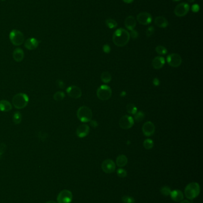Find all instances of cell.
I'll return each mask as SVG.
<instances>
[{"instance_id": "obj_1", "label": "cell", "mask_w": 203, "mask_h": 203, "mask_svg": "<svg viewBox=\"0 0 203 203\" xmlns=\"http://www.w3.org/2000/svg\"><path fill=\"white\" fill-rule=\"evenodd\" d=\"M130 39L129 33L124 29L120 28L116 30L113 35V41L116 46L123 47L129 42Z\"/></svg>"}, {"instance_id": "obj_2", "label": "cell", "mask_w": 203, "mask_h": 203, "mask_svg": "<svg viewBox=\"0 0 203 203\" xmlns=\"http://www.w3.org/2000/svg\"><path fill=\"white\" fill-rule=\"evenodd\" d=\"M29 99L26 94L19 93L14 96L12 99V104L17 110H22L26 107Z\"/></svg>"}, {"instance_id": "obj_3", "label": "cell", "mask_w": 203, "mask_h": 203, "mask_svg": "<svg viewBox=\"0 0 203 203\" xmlns=\"http://www.w3.org/2000/svg\"><path fill=\"white\" fill-rule=\"evenodd\" d=\"M200 193V187L197 182H191L187 185L185 189V195L189 200L197 197Z\"/></svg>"}, {"instance_id": "obj_4", "label": "cell", "mask_w": 203, "mask_h": 203, "mask_svg": "<svg viewBox=\"0 0 203 203\" xmlns=\"http://www.w3.org/2000/svg\"><path fill=\"white\" fill-rule=\"evenodd\" d=\"M77 117L82 122H89L92 120L93 112L89 108L82 106L77 110Z\"/></svg>"}, {"instance_id": "obj_5", "label": "cell", "mask_w": 203, "mask_h": 203, "mask_svg": "<svg viewBox=\"0 0 203 203\" xmlns=\"http://www.w3.org/2000/svg\"><path fill=\"white\" fill-rule=\"evenodd\" d=\"M9 38L11 44L14 46H20L25 42V36L22 32L19 30H12L10 35Z\"/></svg>"}, {"instance_id": "obj_6", "label": "cell", "mask_w": 203, "mask_h": 203, "mask_svg": "<svg viewBox=\"0 0 203 203\" xmlns=\"http://www.w3.org/2000/svg\"><path fill=\"white\" fill-rule=\"evenodd\" d=\"M112 95V90L111 88L107 85H102L99 87L97 91V96L98 98L101 100H107L110 99Z\"/></svg>"}, {"instance_id": "obj_7", "label": "cell", "mask_w": 203, "mask_h": 203, "mask_svg": "<svg viewBox=\"0 0 203 203\" xmlns=\"http://www.w3.org/2000/svg\"><path fill=\"white\" fill-rule=\"evenodd\" d=\"M73 199L71 191L67 190L61 191L58 195L57 200L58 203H70Z\"/></svg>"}, {"instance_id": "obj_8", "label": "cell", "mask_w": 203, "mask_h": 203, "mask_svg": "<svg viewBox=\"0 0 203 203\" xmlns=\"http://www.w3.org/2000/svg\"><path fill=\"white\" fill-rule=\"evenodd\" d=\"M119 124L122 129L128 130L132 128L134 125V120L131 116L127 115L123 116L119 120Z\"/></svg>"}, {"instance_id": "obj_9", "label": "cell", "mask_w": 203, "mask_h": 203, "mask_svg": "<svg viewBox=\"0 0 203 203\" xmlns=\"http://www.w3.org/2000/svg\"><path fill=\"white\" fill-rule=\"evenodd\" d=\"M182 61L181 56L175 53L171 54L167 57V62L169 65L174 68H177L181 66Z\"/></svg>"}, {"instance_id": "obj_10", "label": "cell", "mask_w": 203, "mask_h": 203, "mask_svg": "<svg viewBox=\"0 0 203 203\" xmlns=\"http://www.w3.org/2000/svg\"><path fill=\"white\" fill-rule=\"evenodd\" d=\"M189 11V6L188 3H182L176 6L174 13L178 17H183L186 16Z\"/></svg>"}, {"instance_id": "obj_11", "label": "cell", "mask_w": 203, "mask_h": 203, "mask_svg": "<svg viewBox=\"0 0 203 203\" xmlns=\"http://www.w3.org/2000/svg\"><path fill=\"white\" fill-rule=\"evenodd\" d=\"M66 92L71 98L78 99L82 96V90L76 86H70L67 88Z\"/></svg>"}, {"instance_id": "obj_12", "label": "cell", "mask_w": 203, "mask_h": 203, "mask_svg": "<svg viewBox=\"0 0 203 203\" xmlns=\"http://www.w3.org/2000/svg\"><path fill=\"white\" fill-rule=\"evenodd\" d=\"M101 168L105 173L111 174L116 170L115 163L112 160H105L101 164Z\"/></svg>"}, {"instance_id": "obj_13", "label": "cell", "mask_w": 203, "mask_h": 203, "mask_svg": "<svg viewBox=\"0 0 203 203\" xmlns=\"http://www.w3.org/2000/svg\"><path fill=\"white\" fill-rule=\"evenodd\" d=\"M137 19L139 23L143 25H148L152 22V16L148 13L142 12L138 14Z\"/></svg>"}, {"instance_id": "obj_14", "label": "cell", "mask_w": 203, "mask_h": 203, "mask_svg": "<svg viewBox=\"0 0 203 203\" xmlns=\"http://www.w3.org/2000/svg\"><path fill=\"white\" fill-rule=\"evenodd\" d=\"M155 128L154 124L151 121H147L144 123L142 128L143 134L147 137L152 136L155 132Z\"/></svg>"}, {"instance_id": "obj_15", "label": "cell", "mask_w": 203, "mask_h": 203, "mask_svg": "<svg viewBox=\"0 0 203 203\" xmlns=\"http://www.w3.org/2000/svg\"><path fill=\"white\" fill-rule=\"evenodd\" d=\"M39 45V41L37 39L31 38L25 41V47L28 50L32 51L38 48Z\"/></svg>"}, {"instance_id": "obj_16", "label": "cell", "mask_w": 203, "mask_h": 203, "mask_svg": "<svg viewBox=\"0 0 203 203\" xmlns=\"http://www.w3.org/2000/svg\"><path fill=\"white\" fill-rule=\"evenodd\" d=\"M89 132V126L87 124H82L77 127L76 135L79 138L85 137Z\"/></svg>"}, {"instance_id": "obj_17", "label": "cell", "mask_w": 203, "mask_h": 203, "mask_svg": "<svg viewBox=\"0 0 203 203\" xmlns=\"http://www.w3.org/2000/svg\"><path fill=\"white\" fill-rule=\"evenodd\" d=\"M165 64V60L163 56H156L152 61V66L155 69L159 70Z\"/></svg>"}, {"instance_id": "obj_18", "label": "cell", "mask_w": 203, "mask_h": 203, "mask_svg": "<svg viewBox=\"0 0 203 203\" xmlns=\"http://www.w3.org/2000/svg\"><path fill=\"white\" fill-rule=\"evenodd\" d=\"M125 27L128 30H129L131 31L132 30H134V29L137 25L136 19H135L134 17L132 16H129L127 17L125 19Z\"/></svg>"}, {"instance_id": "obj_19", "label": "cell", "mask_w": 203, "mask_h": 203, "mask_svg": "<svg viewBox=\"0 0 203 203\" xmlns=\"http://www.w3.org/2000/svg\"><path fill=\"white\" fill-rule=\"evenodd\" d=\"M13 57L14 60L16 61L17 62H21L24 59L25 53L21 48H17L16 49L14 50V51L13 52Z\"/></svg>"}, {"instance_id": "obj_20", "label": "cell", "mask_w": 203, "mask_h": 203, "mask_svg": "<svg viewBox=\"0 0 203 203\" xmlns=\"http://www.w3.org/2000/svg\"><path fill=\"white\" fill-rule=\"evenodd\" d=\"M170 197L175 202H180L183 199V194L179 190H175L171 191Z\"/></svg>"}, {"instance_id": "obj_21", "label": "cell", "mask_w": 203, "mask_h": 203, "mask_svg": "<svg viewBox=\"0 0 203 203\" xmlns=\"http://www.w3.org/2000/svg\"><path fill=\"white\" fill-rule=\"evenodd\" d=\"M155 24L160 28H166L169 24L167 19L163 16L157 17L155 19Z\"/></svg>"}, {"instance_id": "obj_22", "label": "cell", "mask_w": 203, "mask_h": 203, "mask_svg": "<svg viewBox=\"0 0 203 203\" xmlns=\"http://www.w3.org/2000/svg\"><path fill=\"white\" fill-rule=\"evenodd\" d=\"M12 110V104L11 103L6 100H0V110L1 112H7Z\"/></svg>"}, {"instance_id": "obj_23", "label": "cell", "mask_w": 203, "mask_h": 203, "mask_svg": "<svg viewBox=\"0 0 203 203\" xmlns=\"http://www.w3.org/2000/svg\"><path fill=\"white\" fill-rule=\"evenodd\" d=\"M127 158L125 155L121 154L117 158L116 163L119 167H124L127 165Z\"/></svg>"}, {"instance_id": "obj_24", "label": "cell", "mask_w": 203, "mask_h": 203, "mask_svg": "<svg viewBox=\"0 0 203 203\" xmlns=\"http://www.w3.org/2000/svg\"><path fill=\"white\" fill-rule=\"evenodd\" d=\"M22 121V114L19 112V111H17V112H15L13 114V123L16 125H19L21 123V122Z\"/></svg>"}, {"instance_id": "obj_25", "label": "cell", "mask_w": 203, "mask_h": 203, "mask_svg": "<svg viewBox=\"0 0 203 203\" xmlns=\"http://www.w3.org/2000/svg\"><path fill=\"white\" fill-rule=\"evenodd\" d=\"M101 79L102 82L104 83H110L111 80V76L110 72H103L101 74Z\"/></svg>"}, {"instance_id": "obj_26", "label": "cell", "mask_w": 203, "mask_h": 203, "mask_svg": "<svg viewBox=\"0 0 203 203\" xmlns=\"http://www.w3.org/2000/svg\"><path fill=\"white\" fill-rule=\"evenodd\" d=\"M126 110L127 112L132 115H135L138 112L137 108L135 106V105L133 104H128L126 106Z\"/></svg>"}, {"instance_id": "obj_27", "label": "cell", "mask_w": 203, "mask_h": 203, "mask_svg": "<svg viewBox=\"0 0 203 203\" xmlns=\"http://www.w3.org/2000/svg\"><path fill=\"white\" fill-rule=\"evenodd\" d=\"M65 98V94L61 91H58L55 92L53 95V99L56 102H60Z\"/></svg>"}, {"instance_id": "obj_28", "label": "cell", "mask_w": 203, "mask_h": 203, "mask_svg": "<svg viewBox=\"0 0 203 203\" xmlns=\"http://www.w3.org/2000/svg\"><path fill=\"white\" fill-rule=\"evenodd\" d=\"M143 146L144 148L147 150H150L154 146V142L151 139H146L144 140L143 143Z\"/></svg>"}, {"instance_id": "obj_29", "label": "cell", "mask_w": 203, "mask_h": 203, "mask_svg": "<svg viewBox=\"0 0 203 203\" xmlns=\"http://www.w3.org/2000/svg\"><path fill=\"white\" fill-rule=\"evenodd\" d=\"M106 26L110 29H115L117 26V23L115 20L111 19H108L105 20Z\"/></svg>"}, {"instance_id": "obj_30", "label": "cell", "mask_w": 203, "mask_h": 203, "mask_svg": "<svg viewBox=\"0 0 203 203\" xmlns=\"http://www.w3.org/2000/svg\"><path fill=\"white\" fill-rule=\"evenodd\" d=\"M155 51L159 55H163L167 54V50L165 48V46H161V45H159L155 48Z\"/></svg>"}, {"instance_id": "obj_31", "label": "cell", "mask_w": 203, "mask_h": 203, "mask_svg": "<svg viewBox=\"0 0 203 203\" xmlns=\"http://www.w3.org/2000/svg\"><path fill=\"white\" fill-rule=\"evenodd\" d=\"M134 115H135V120L137 122H141L145 118V114L142 111H138Z\"/></svg>"}, {"instance_id": "obj_32", "label": "cell", "mask_w": 203, "mask_h": 203, "mask_svg": "<svg viewBox=\"0 0 203 203\" xmlns=\"http://www.w3.org/2000/svg\"><path fill=\"white\" fill-rule=\"evenodd\" d=\"M160 192L164 196H168V195H170V192H171V189H170V187L165 186V187H162L160 189Z\"/></svg>"}, {"instance_id": "obj_33", "label": "cell", "mask_w": 203, "mask_h": 203, "mask_svg": "<svg viewBox=\"0 0 203 203\" xmlns=\"http://www.w3.org/2000/svg\"><path fill=\"white\" fill-rule=\"evenodd\" d=\"M121 200L124 203H135V202L134 198L127 195H124L122 197Z\"/></svg>"}, {"instance_id": "obj_34", "label": "cell", "mask_w": 203, "mask_h": 203, "mask_svg": "<svg viewBox=\"0 0 203 203\" xmlns=\"http://www.w3.org/2000/svg\"><path fill=\"white\" fill-rule=\"evenodd\" d=\"M39 139H40V140L42 141V142H45L47 140V137H48V134H46L45 132H43L40 131L38 133V135Z\"/></svg>"}, {"instance_id": "obj_35", "label": "cell", "mask_w": 203, "mask_h": 203, "mask_svg": "<svg viewBox=\"0 0 203 203\" xmlns=\"http://www.w3.org/2000/svg\"><path fill=\"white\" fill-rule=\"evenodd\" d=\"M117 174L121 178H125L127 176V172L124 169L120 168L117 170Z\"/></svg>"}, {"instance_id": "obj_36", "label": "cell", "mask_w": 203, "mask_h": 203, "mask_svg": "<svg viewBox=\"0 0 203 203\" xmlns=\"http://www.w3.org/2000/svg\"><path fill=\"white\" fill-rule=\"evenodd\" d=\"M154 33V28L153 26H150L146 30V35L147 36L149 37L152 36Z\"/></svg>"}, {"instance_id": "obj_37", "label": "cell", "mask_w": 203, "mask_h": 203, "mask_svg": "<svg viewBox=\"0 0 203 203\" xmlns=\"http://www.w3.org/2000/svg\"><path fill=\"white\" fill-rule=\"evenodd\" d=\"M6 148H7V146H6V144L0 143V156H2L3 154L5 153Z\"/></svg>"}, {"instance_id": "obj_38", "label": "cell", "mask_w": 203, "mask_h": 203, "mask_svg": "<svg viewBox=\"0 0 203 203\" xmlns=\"http://www.w3.org/2000/svg\"><path fill=\"white\" fill-rule=\"evenodd\" d=\"M56 84H57V86L61 89H63L64 88H65V83L60 79H59L56 81Z\"/></svg>"}, {"instance_id": "obj_39", "label": "cell", "mask_w": 203, "mask_h": 203, "mask_svg": "<svg viewBox=\"0 0 203 203\" xmlns=\"http://www.w3.org/2000/svg\"><path fill=\"white\" fill-rule=\"evenodd\" d=\"M129 35H130V37L131 36L132 38L134 39L138 38V36H139V35H138L137 31H136L135 30H131V32Z\"/></svg>"}, {"instance_id": "obj_40", "label": "cell", "mask_w": 203, "mask_h": 203, "mask_svg": "<svg viewBox=\"0 0 203 203\" xmlns=\"http://www.w3.org/2000/svg\"><path fill=\"white\" fill-rule=\"evenodd\" d=\"M103 50L104 51V52L105 53H106V54H109V53H110V50H111V49H110V46H109V45L105 44V45H104L103 46Z\"/></svg>"}, {"instance_id": "obj_41", "label": "cell", "mask_w": 203, "mask_h": 203, "mask_svg": "<svg viewBox=\"0 0 203 203\" xmlns=\"http://www.w3.org/2000/svg\"><path fill=\"white\" fill-rule=\"evenodd\" d=\"M200 10V6H198L197 4H194L192 6V11L194 13H197Z\"/></svg>"}, {"instance_id": "obj_42", "label": "cell", "mask_w": 203, "mask_h": 203, "mask_svg": "<svg viewBox=\"0 0 203 203\" xmlns=\"http://www.w3.org/2000/svg\"><path fill=\"white\" fill-rule=\"evenodd\" d=\"M90 125L93 126V128H96V127H97L98 126H99L98 122L95 121V120H93V121L91 120V121H90Z\"/></svg>"}, {"instance_id": "obj_43", "label": "cell", "mask_w": 203, "mask_h": 203, "mask_svg": "<svg viewBox=\"0 0 203 203\" xmlns=\"http://www.w3.org/2000/svg\"><path fill=\"white\" fill-rule=\"evenodd\" d=\"M153 83L154 86H159V80L157 78H154V80H153Z\"/></svg>"}, {"instance_id": "obj_44", "label": "cell", "mask_w": 203, "mask_h": 203, "mask_svg": "<svg viewBox=\"0 0 203 203\" xmlns=\"http://www.w3.org/2000/svg\"><path fill=\"white\" fill-rule=\"evenodd\" d=\"M133 1L134 0H123V1L124 3H126V4H131V3H132Z\"/></svg>"}, {"instance_id": "obj_45", "label": "cell", "mask_w": 203, "mask_h": 203, "mask_svg": "<svg viewBox=\"0 0 203 203\" xmlns=\"http://www.w3.org/2000/svg\"><path fill=\"white\" fill-rule=\"evenodd\" d=\"M180 203H190V202L188 200H182L181 202Z\"/></svg>"}, {"instance_id": "obj_46", "label": "cell", "mask_w": 203, "mask_h": 203, "mask_svg": "<svg viewBox=\"0 0 203 203\" xmlns=\"http://www.w3.org/2000/svg\"><path fill=\"white\" fill-rule=\"evenodd\" d=\"M45 203H56L55 201H47V202H46Z\"/></svg>"}, {"instance_id": "obj_47", "label": "cell", "mask_w": 203, "mask_h": 203, "mask_svg": "<svg viewBox=\"0 0 203 203\" xmlns=\"http://www.w3.org/2000/svg\"><path fill=\"white\" fill-rule=\"evenodd\" d=\"M188 1L191 3H193V2H194V1H195V0H188Z\"/></svg>"}, {"instance_id": "obj_48", "label": "cell", "mask_w": 203, "mask_h": 203, "mask_svg": "<svg viewBox=\"0 0 203 203\" xmlns=\"http://www.w3.org/2000/svg\"><path fill=\"white\" fill-rule=\"evenodd\" d=\"M174 1H181V0H173Z\"/></svg>"}, {"instance_id": "obj_49", "label": "cell", "mask_w": 203, "mask_h": 203, "mask_svg": "<svg viewBox=\"0 0 203 203\" xmlns=\"http://www.w3.org/2000/svg\"><path fill=\"white\" fill-rule=\"evenodd\" d=\"M2 1H4V0H2Z\"/></svg>"}]
</instances>
